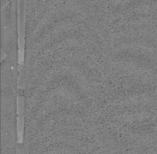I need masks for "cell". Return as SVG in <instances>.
Segmentation results:
<instances>
[{"label": "cell", "instance_id": "6da1fadb", "mask_svg": "<svg viewBox=\"0 0 157 154\" xmlns=\"http://www.w3.org/2000/svg\"><path fill=\"white\" fill-rule=\"evenodd\" d=\"M22 97L17 99V135L18 142L22 143L23 134V105Z\"/></svg>", "mask_w": 157, "mask_h": 154}]
</instances>
